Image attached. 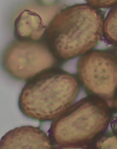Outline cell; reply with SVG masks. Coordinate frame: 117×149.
I'll list each match as a JSON object with an SVG mask.
<instances>
[{"label": "cell", "mask_w": 117, "mask_h": 149, "mask_svg": "<svg viewBox=\"0 0 117 149\" xmlns=\"http://www.w3.org/2000/svg\"><path fill=\"white\" fill-rule=\"evenodd\" d=\"M112 126L114 134L117 136V117L114 121Z\"/></svg>", "instance_id": "obj_11"}, {"label": "cell", "mask_w": 117, "mask_h": 149, "mask_svg": "<svg viewBox=\"0 0 117 149\" xmlns=\"http://www.w3.org/2000/svg\"><path fill=\"white\" fill-rule=\"evenodd\" d=\"M61 62L46 42L38 41L13 42L5 49L1 57L2 66L9 76L26 81L43 71L57 68Z\"/></svg>", "instance_id": "obj_4"}, {"label": "cell", "mask_w": 117, "mask_h": 149, "mask_svg": "<svg viewBox=\"0 0 117 149\" xmlns=\"http://www.w3.org/2000/svg\"><path fill=\"white\" fill-rule=\"evenodd\" d=\"M46 29L41 17L29 10L22 12L15 21V36L20 40L38 41L42 38Z\"/></svg>", "instance_id": "obj_7"}, {"label": "cell", "mask_w": 117, "mask_h": 149, "mask_svg": "<svg viewBox=\"0 0 117 149\" xmlns=\"http://www.w3.org/2000/svg\"><path fill=\"white\" fill-rule=\"evenodd\" d=\"M91 148L97 149H117V136L101 134L93 142Z\"/></svg>", "instance_id": "obj_9"}, {"label": "cell", "mask_w": 117, "mask_h": 149, "mask_svg": "<svg viewBox=\"0 0 117 149\" xmlns=\"http://www.w3.org/2000/svg\"><path fill=\"white\" fill-rule=\"evenodd\" d=\"M104 32L107 40L117 45V6L107 15L104 22Z\"/></svg>", "instance_id": "obj_8"}, {"label": "cell", "mask_w": 117, "mask_h": 149, "mask_svg": "<svg viewBox=\"0 0 117 149\" xmlns=\"http://www.w3.org/2000/svg\"><path fill=\"white\" fill-rule=\"evenodd\" d=\"M104 16L89 4L63 9L45 32L46 43L61 62L85 54L98 43L104 30Z\"/></svg>", "instance_id": "obj_1"}, {"label": "cell", "mask_w": 117, "mask_h": 149, "mask_svg": "<svg viewBox=\"0 0 117 149\" xmlns=\"http://www.w3.org/2000/svg\"><path fill=\"white\" fill-rule=\"evenodd\" d=\"M111 113L105 101L89 96L53 120L48 136L56 148H89L104 133Z\"/></svg>", "instance_id": "obj_3"}, {"label": "cell", "mask_w": 117, "mask_h": 149, "mask_svg": "<svg viewBox=\"0 0 117 149\" xmlns=\"http://www.w3.org/2000/svg\"><path fill=\"white\" fill-rule=\"evenodd\" d=\"M49 136L39 127L24 125L6 133L0 141V149H52Z\"/></svg>", "instance_id": "obj_6"}, {"label": "cell", "mask_w": 117, "mask_h": 149, "mask_svg": "<svg viewBox=\"0 0 117 149\" xmlns=\"http://www.w3.org/2000/svg\"><path fill=\"white\" fill-rule=\"evenodd\" d=\"M114 106L117 111V91L114 97Z\"/></svg>", "instance_id": "obj_12"}, {"label": "cell", "mask_w": 117, "mask_h": 149, "mask_svg": "<svg viewBox=\"0 0 117 149\" xmlns=\"http://www.w3.org/2000/svg\"><path fill=\"white\" fill-rule=\"evenodd\" d=\"M96 8H107L117 4V0H86Z\"/></svg>", "instance_id": "obj_10"}, {"label": "cell", "mask_w": 117, "mask_h": 149, "mask_svg": "<svg viewBox=\"0 0 117 149\" xmlns=\"http://www.w3.org/2000/svg\"><path fill=\"white\" fill-rule=\"evenodd\" d=\"M80 88L75 75L58 68L47 70L27 81L18 97V108L28 118L53 121L74 103Z\"/></svg>", "instance_id": "obj_2"}, {"label": "cell", "mask_w": 117, "mask_h": 149, "mask_svg": "<svg viewBox=\"0 0 117 149\" xmlns=\"http://www.w3.org/2000/svg\"><path fill=\"white\" fill-rule=\"evenodd\" d=\"M77 77L86 93L105 101L117 91V59L111 54L93 50L78 61Z\"/></svg>", "instance_id": "obj_5"}]
</instances>
